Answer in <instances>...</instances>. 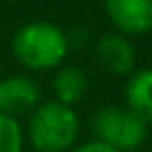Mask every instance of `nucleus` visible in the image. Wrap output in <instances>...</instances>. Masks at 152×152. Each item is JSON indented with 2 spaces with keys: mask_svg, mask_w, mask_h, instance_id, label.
I'll use <instances>...</instances> for the list:
<instances>
[{
  "mask_svg": "<svg viewBox=\"0 0 152 152\" xmlns=\"http://www.w3.org/2000/svg\"><path fill=\"white\" fill-rule=\"evenodd\" d=\"M91 126L95 141H102L119 152L137 150L148 132V124H143V119H139L128 106H102L93 115Z\"/></svg>",
  "mask_w": 152,
  "mask_h": 152,
  "instance_id": "obj_3",
  "label": "nucleus"
},
{
  "mask_svg": "<svg viewBox=\"0 0 152 152\" xmlns=\"http://www.w3.org/2000/svg\"><path fill=\"white\" fill-rule=\"evenodd\" d=\"M71 152H119V150L102 143V141H88V143H84V145H80V148L71 150Z\"/></svg>",
  "mask_w": 152,
  "mask_h": 152,
  "instance_id": "obj_10",
  "label": "nucleus"
},
{
  "mask_svg": "<svg viewBox=\"0 0 152 152\" xmlns=\"http://www.w3.org/2000/svg\"><path fill=\"white\" fill-rule=\"evenodd\" d=\"M128 108L143 119V124H152V69L137 71L126 86Z\"/></svg>",
  "mask_w": 152,
  "mask_h": 152,
  "instance_id": "obj_7",
  "label": "nucleus"
},
{
  "mask_svg": "<svg viewBox=\"0 0 152 152\" xmlns=\"http://www.w3.org/2000/svg\"><path fill=\"white\" fill-rule=\"evenodd\" d=\"M99 64L113 75H128L134 69V46L124 33H106L102 35L95 46Z\"/></svg>",
  "mask_w": 152,
  "mask_h": 152,
  "instance_id": "obj_6",
  "label": "nucleus"
},
{
  "mask_svg": "<svg viewBox=\"0 0 152 152\" xmlns=\"http://www.w3.org/2000/svg\"><path fill=\"white\" fill-rule=\"evenodd\" d=\"M86 75L80 66H62L53 77V93H55V102L73 106L84 97L86 93Z\"/></svg>",
  "mask_w": 152,
  "mask_h": 152,
  "instance_id": "obj_8",
  "label": "nucleus"
},
{
  "mask_svg": "<svg viewBox=\"0 0 152 152\" xmlns=\"http://www.w3.org/2000/svg\"><path fill=\"white\" fill-rule=\"evenodd\" d=\"M69 51L66 33L53 22H31L13 35V55L31 71L55 69Z\"/></svg>",
  "mask_w": 152,
  "mask_h": 152,
  "instance_id": "obj_1",
  "label": "nucleus"
},
{
  "mask_svg": "<svg viewBox=\"0 0 152 152\" xmlns=\"http://www.w3.org/2000/svg\"><path fill=\"white\" fill-rule=\"evenodd\" d=\"M40 88L27 75H13L0 82V113L15 117L38 106Z\"/></svg>",
  "mask_w": 152,
  "mask_h": 152,
  "instance_id": "obj_5",
  "label": "nucleus"
},
{
  "mask_svg": "<svg viewBox=\"0 0 152 152\" xmlns=\"http://www.w3.org/2000/svg\"><path fill=\"white\" fill-rule=\"evenodd\" d=\"M80 132V119L73 106L46 102L33 108L29 119V139L38 152H69Z\"/></svg>",
  "mask_w": 152,
  "mask_h": 152,
  "instance_id": "obj_2",
  "label": "nucleus"
},
{
  "mask_svg": "<svg viewBox=\"0 0 152 152\" xmlns=\"http://www.w3.org/2000/svg\"><path fill=\"white\" fill-rule=\"evenodd\" d=\"M106 15L119 33L141 35L152 31V0H106Z\"/></svg>",
  "mask_w": 152,
  "mask_h": 152,
  "instance_id": "obj_4",
  "label": "nucleus"
},
{
  "mask_svg": "<svg viewBox=\"0 0 152 152\" xmlns=\"http://www.w3.org/2000/svg\"><path fill=\"white\" fill-rule=\"evenodd\" d=\"M24 134L15 117L0 113V152H22Z\"/></svg>",
  "mask_w": 152,
  "mask_h": 152,
  "instance_id": "obj_9",
  "label": "nucleus"
}]
</instances>
